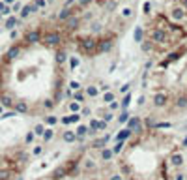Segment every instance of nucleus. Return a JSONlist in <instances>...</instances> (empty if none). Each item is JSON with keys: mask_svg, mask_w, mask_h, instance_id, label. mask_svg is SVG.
Instances as JSON below:
<instances>
[{"mask_svg": "<svg viewBox=\"0 0 187 180\" xmlns=\"http://www.w3.org/2000/svg\"><path fill=\"white\" fill-rule=\"evenodd\" d=\"M103 158H105V160H109V158H110V152L105 150V152H103Z\"/></svg>", "mask_w": 187, "mask_h": 180, "instance_id": "f257e3e1", "label": "nucleus"}]
</instances>
